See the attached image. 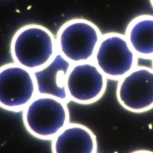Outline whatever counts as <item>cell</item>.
<instances>
[{
  "instance_id": "6da1fadb",
  "label": "cell",
  "mask_w": 153,
  "mask_h": 153,
  "mask_svg": "<svg viewBox=\"0 0 153 153\" xmlns=\"http://www.w3.org/2000/svg\"><path fill=\"white\" fill-rule=\"evenodd\" d=\"M10 53L14 63L33 72L46 65L58 51L53 33L44 26L31 23L15 32Z\"/></svg>"
},
{
  "instance_id": "7a4b0ae2",
  "label": "cell",
  "mask_w": 153,
  "mask_h": 153,
  "mask_svg": "<svg viewBox=\"0 0 153 153\" xmlns=\"http://www.w3.org/2000/svg\"><path fill=\"white\" fill-rule=\"evenodd\" d=\"M22 111L26 130L39 139L51 140L69 123L67 102L51 96L37 94Z\"/></svg>"
},
{
  "instance_id": "3957f363",
  "label": "cell",
  "mask_w": 153,
  "mask_h": 153,
  "mask_svg": "<svg viewBox=\"0 0 153 153\" xmlns=\"http://www.w3.org/2000/svg\"><path fill=\"white\" fill-rule=\"evenodd\" d=\"M102 35L98 26L88 19L69 20L57 32V51L72 64L93 61Z\"/></svg>"
},
{
  "instance_id": "277c9868",
  "label": "cell",
  "mask_w": 153,
  "mask_h": 153,
  "mask_svg": "<svg viewBox=\"0 0 153 153\" xmlns=\"http://www.w3.org/2000/svg\"><path fill=\"white\" fill-rule=\"evenodd\" d=\"M138 58L124 33L110 32L102 35L93 61L108 79L118 81L137 66Z\"/></svg>"
},
{
  "instance_id": "5b68a950",
  "label": "cell",
  "mask_w": 153,
  "mask_h": 153,
  "mask_svg": "<svg viewBox=\"0 0 153 153\" xmlns=\"http://www.w3.org/2000/svg\"><path fill=\"white\" fill-rule=\"evenodd\" d=\"M37 95L32 71L13 62L0 66V107L20 111Z\"/></svg>"
},
{
  "instance_id": "8992f818",
  "label": "cell",
  "mask_w": 153,
  "mask_h": 153,
  "mask_svg": "<svg viewBox=\"0 0 153 153\" xmlns=\"http://www.w3.org/2000/svg\"><path fill=\"white\" fill-rule=\"evenodd\" d=\"M107 79L93 61L72 64L65 78L69 100L81 105L97 102L106 91Z\"/></svg>"
},
{
  "instance_id": "52a82bcc",
  "label": "cell",
  "mask_w": 153,
  "mask_h": 153,
  "mask_svg": "<svg viewBox=\"0 0 153 153\" xmlns=\"http://www.w3.org/2000/svg\"><path fill=\"white\" fill-rule=\"evenodd\" d=\"M116 96L126 110L142 113L153 108V69L137 66L118 81Z\"/></svg>"
},
{
  "instance_id": "ba28073f",
  "label": "cell",
  "mask_w": 153,
  "mask_h": 153,
  "mask_svg": "<svg viewBox=\"0 0 153 153\" xmlns=\"http://www.w3.org/2000/svg\"><path fill=\"white\" fill-rule=\"evenodd\" d=\"M72 65L57 53L46 65L33 71L37 94L51 96L66 102L70 101L65 88V78Z\"/></svg>"
},
{
  "instance_id": "9c48e42d",
  "label": "cell",
  "mask_w": 153,
  "mask_h": 153,
  "mask_svg": "<svg viewBox=\"0 0 153 153\" xmlns=\"http://www.w3.org/2000/svg\"><path fill=\"white\" fill-rule=\"evenodd\" d=\"M97 149L96 135L79 123H69L51 139L52 153H96Z\"/></svg>"
},
{
  "instance_id": "30bf717a",
  "label": "cell",
  "mask_w": 153,
  "mask_h": 153,
  "mask_svg": "<svg viewBox=\"0 0 153 153\" xmlns=\"http://www.w3.org/2000/svg\"><path fill=\"white\" fill-rule=\"evenodd\" d=\"M124 34L139 58H153V15L144 14L134 17Z\"/></svg>"
},
{
  "instance_id": "8fae6325",
  "label": "cell",
  "mask_w": 153,
  "mask_h": 153,
  "mask_svg": "<svg viewBox=\"0 0 153 153\" xmlns=\"http://www.w3.org/2000/svg\"><path fill=\"white\" fill-rule=\"evenodd\" d=\"M131 153H153V151L147 149H139L134 151Z\"/></svg>"
},
{
  "instance_id": "7c38bea8",
  "label": "cell",
  "mask_w": 153,
  "mask_h": 153,
  "mask_svg": "<svg viewBox=\"0 0 153 153\" xmlns=\"http://www.w3.org/2000/svg\"><path fill=\"white\" fill-rule=\"evenodd\" d=\"M149 2L151 4V5L152 6V8H153V0H149Z\"/></svg>"
},
{
  "instance_id": "4fadbf2b",
  "label": "cell",
  "mask_w": 153,
  "mask_h": 153,
  "mask_svg": "<svg viewBox=\"0 0 153 153\" xmlns=\"http://www.w3.org/2000/svg\"><path fill=\"white\" fill-rule=\"evenodd\" d=\"M152 68L153 69V58L152 59Z\"/></svg>"
}]
</instances>
